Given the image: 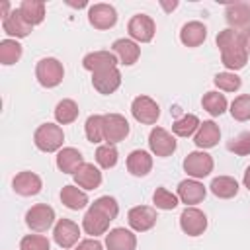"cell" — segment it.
I'll return each instance as SVG.
<instances>
[{
  "instance_id": "cell-37",
  "label": "cell",
  "mask_w": 250,
  "mask_h": 250,
  "mask_svg": "<svg viewBox=\"0 0 250 250\" xmlns=\"http://www.w3.org/2000/svg\"><path fill=\"white\" fill-rule=\"evenodd\" d=\"M152 201L158 209L162 211H170L178 205V195H174L172 191H168L166 188H156V191L152 193Z\"/></svg>"
},
{
  "instance_id": "cell-36",
  "label": "cell",
  "mask_w": 250,
  "mask_h": 250,
  "mask_svg": "<svg viewBox=\"0 0 250 250\" xmlns=\"http://www.w3.org/2000/svg\"><path fill=\"white\" fill-rule=\"evenodd\" d=\"M96 162L102 166V168H113L115 164H117V148L113 146V145H102V146H98V150H96Z\"/></svg>"
},
{
  "instance_id": "cell-2",
  "label": "cell",
  "mask_w": 250,
  "mask_h": 250,
  "mask_svg": "<svg viewBox=\"0 0 250 250\" xmlns=\"http://www.w3.org/2000/svg\"><path fill=\"white\" fill-rule=\"evenodd\" d=\"M35 76L39 80L41 86L45 88H55L62 82V76H64V68L62 64L53 59V57H47V59H41L35 66Z\"/></svg>"
},
{
  "instance_id": "cell-16",
  "label": "cell",
  "mask_w": 250,
  "mask_h": 250,
  "mask_svg": "<svg viewBox=\"0 0 250 250\" xmlns=\"http://www.w3.org/2000/svg\"><path fill=\"white\" fill-rule=\"evenodd\" d=\"M105 246H107V250H135L137 236L123 227H117V229L109 230V234L105 236Z\"/></svg>"
},
{
  "instance_id": "cell-35",
  "label": "cell",
  "mask_w": 250,
  "mask_h": 250,
  "mask_svg": "<svg viewBox=\"0 0 250 250\" xmlns=\"http://www.w3.org/2000/svg\"><path fill=\"white\" fill-rule=\"evenodd\" d=\"M84 131H86V137L90 143L104 141V115H90L86 119Z\"/></svg>"
},
{
  "instance_id": "cell-4",
  "label": "cell",
  "mask_w": 250,
  "mask_h": 250,
  "mask_svg": "<svg viewBox=\"0 0 250 250\" xmlns=\"http://www.w3.org/2000/svg\"><path fill=\"white\" fill-rule=\"evenodd\" d=\"M53 223H55V211L45 203H37L25 213V225L35 232H43L51 229Z\"/></svg>"
},
{
  "instance_id": "cell-26",
  "label": "cell",
  "mask_w": 250,
  "mask_h": 250,
  "mask_svg": "<svg viewBox=\"0 0 250 250\" xmlns=\"http://www.w3.org/2000/svg\"><path fill=\"white\" fill-rule=\"evenodd\" d=\"M152 168V156L146 150H133L127 156V170L133 176H146Z\"/></svg>"
},
{
  "instance_id": "cell-17",
  "label": "cell",
  "mask_w": 250,
  "mask_h": 250,
  "mask_svg": "<svg viewBox=\"0 0 250 250\" xmlns=\"http://www.w3.org/2000/svg\"><path fill=\"white\" fill-rule=\"evenodd\" d=\"M92 84L100 94H111L119 88L121 84V72L115 68L109 70H102V72H94L92 74Z\"/></svg>"
},
{
  "instance_id": "cell-40",
  "label": "cell",
  "mask_w": 250,
  "mask_h": 250,
  "mask_svg": "<svg viewBox=\"0 0 250 250\" xmlns=\"http://www.w3.org/2000/svg\"><path fill=\"white\" fill-rule=\"evenodd\" d=\"M213 82L219 90H225V92H236L242 86V80L234 72H219L213 78Z\"/></svg>"
},
{
  "instance_id": "cell-20",
  "label": "cell",
  "mask_w": 250,
  "mask_h": 250,
  "mask_svg": "<svg viewBox=\"0 0 250 250\" xmlns=\"http://www.w3.org/2000/svg\"><path fill=\"white\" fill-rule=\"evenodd\" d=\"M33 25H29L25 21V18L21 16L20 8L18 10H12L10 16H6L2 20V29L8 33V35H14V37H27L29 31H31Z\"/></svg>"
},
{
  "instance_id": "cell-25",
  "label": "cell",
  "mask_w": 250,
  "mask_h": 250,
  "mask_svg": "<svg viewBox=\"0 0 250 250\" xmlns=\"http://www.w3.org/2000/svg\"><path fill=\"white\" fill-rule=\"evenodd\" d=\"M74 182H76L78 188L96 189V188H100V184H102V172H100L94 164L84 162V164L80 166V170L74 174Z\"/></svg>"
},
{
  "instance_id": "cell-11",
  "label": "cell",
  "mask_w": 250,
  "mask_h": 250,
  "mask_svg": "<svg viewBox=\"0 0 250 250\" xmlns=\"http://www.w3.org/2000/svg\"><path fill=\"white\" fill-rule=\"evenodd\" d=\"M148 146L156 156H170L176 150V139L162 127H154L148 135Z\"/></svg>"
},
{
  "instance_id": "cell-6",
  "label": "cell",
  "mask_w": 250,
  "mask_h": 250,
  "mask_svg": "<svg viewBox=\"0 0 250 250\" xmlns=\"http://www.w3.org/2000/svg\"><path fill=\"white\" fill-rule=\"evenodd\" d=\"M129 135V123L119 113H107L104 115V141L109 145H115L123 141Z\"/></svg>"
},
{
  "instance_id": "cell-27",
  "label": "cell",
  "mask_w": 250,
  "mask_h": 250,
  "mask_svg": "<svg viewBox=\"0 0 250 250\" xmlns=\"http://www.w3.org/2000/svg\"><path fill=\"white\" fill-rule=\"evenodd\" d=\"M113 53L119 57V61L123 64H133V62H137L141 49L131 39H117V41H113Z\"/></svg>"
},
{
  "instance_id": "cell-10",
  "label": "cell",
  "mask_w": 250,
  "mask_h": 250,
  "mask_svg": "<svg viewBox=\"0 0 250 250\" xmlns=\"http://www.w3.org/2000/svg\"><path fill=\"white\" fill-rule=\"evenodd\" d=\"M127 31L129 35L135 39V41H141V43H148L152 37H154V21L150 16H145V14H137L129 20L127 23Z\"/></svg>"
},
{
  "instance_id": "cell-33",
  "label": "cell",
  "mask_w": 250,
  "mask_h": 250,
  "mask_svg": "<svg viewBox=\"0 0 250 250\" xmlns=\"http://www.w3.org/2000/svg\"><path fill=\"white\" fill-rule=\"evenodd\" d=\"M21 57V45L14 39L0 41V62L2 64H14Z\"/></svg>"
},
{
  "instance_id": "cell-46",
  "label": "cell",
  "mask_w": 250,
  "mask_h": 250,
  "mask_svg": "<svg viewBox=\"0 0 250 250\" xmlns=\"http://www.w3.org/2000/svg\"><path fill=\"white\" fill-rule=\"evenodd\" d=\"M244 186L250 189V166L246 168V172H244Z\"/></svg>"
},
{
  "instance_id": "cell-13",
  "label": "cell",
  "mask_w": 250,
  "mask_h": 250,
  "mask_svg": "<svg viewBox=\"0 0 250 250\" xmlns=\"http://www.w3.org/2000/svg\"><path fill=\"white\" fill-rule=\"evenodd\" d=\"M88 20L96 29H109L117 21V12L109 4H94L88 10Z\"/></svg>"
},
{
  "instance_id": "cell-8",
  "label": "cell",
  "mask_w": 250,
  "mask_h": 250,
  "mask_svg": "<svg viewBox=\"0 0 250 250\" xmlns=\"http://www.w3.org/2000/svg\"><path fill=\"white\" fill-rule=\"evenodd\" d=\"M156 211L148 205H137L133 209H129L127 213V221H129V227L137 232H145V230H150L154 225H156Z\"/></svg>"
},
{
  "instance_id": "cell-21",
  "label": "cell",
  "mask_w": 250,
  "mask_h": 250,
  "mask_svg": "<svg viewBox=\"0 0 250 250\" xmlns=\"http://www.w3.org/2000/svg\"><path fill=\"white\" fill-rule=\"evenodd\" d=\"M221 139V129L215 121H203L193 137V143L199 148H213Z\"/></svg>"
},
{
  "instance_id": "cell-34",
  "label": "cell",
  "mask_w": 250,
  "mask_h": 250,
  "mask_svg": "<svg viewBox=\"0 0 250 250\" xmlns=\"http://www.w3.org/2000/svg\"><path fill=\"white\" fill-rule=\"evenodd\" d=\"M199 119H197V115H193V113H186V115H182L180 119H176L174 121V125H172V131L178 135V137H189L195 129H199Z\"/></svg>"
},
{
  "instance_id": "cell-15",
  "label": "cell",
  "mask_w": 250,
  "mask_h": 250,
  "mask_svg": "<svg viewBox=\"0 0 250 250\" xmlns=\"http://www.w3.org/2000/svg\"><path fill=\"white\" fill-rule=\"evenodd\" d=\"M225 18L230 29H248L250 27V4L246 2L229 4L225 10Z\"/></svg>"
},
{
  "instance_id": "cell-43",
  "label": "cell",
  "mask_w": 250,
  "mask_h": 250,
  "mask_svg": "<svg viewBox=\"0 0 250 250\" xmlns=\"http://www.w3.org/2000/svg\"><path fill=\"white\" fill-rule=\"evenodd\" d=\"M76 250H104V248H102V244L96 238H86V240L78 242Z\"/></svg>"
},
{
  "instance_id": "cell-42",
  "label": "cell",
  "mask_w": 250,
  "mask_h": 250,
  "mask_svg": "<svg viewBox=\"0 0 250 250\" xmlns=\"http://www.w3.org/2000/svg\"><path fill=\"white\" fill-rule=\"evenodd\" d=\"M20 250H49V240L41 234H27L21 238Z\"/></svg>"
},
{
  "instance_id": "cell-24",
  "label": "cell",
  "mask_w": 250,
  "mask_h": 250,
  "mask_svg": "<svg viewBox=\"0 0 250 250\" xmlns=\"http://www.w3.org/2000/svg\"><path fill=\"white\" fill-rule=\"evenodd\" d=\"M205 37H207V27L201 21H188L180 31V41L186 47H197L205 41Z\"/></svg>"
},
{
  "instance_id": "cell-28",
  "label": "cell",
  "mask_w": 250,
  "mask_h": 250,
  "mask_svg": "<svg viewBox=\"0 0 250 250\" xmlns=\"http://www.w3.org/2000/svg\"><path fill=\"white\" fill-rule=\"evenodd\" d=\"M61 201L64 207L72 209V211H78V209H84L86 203H88V195L78 189L76 186H64L61 189Z\"/></svg>"
},
{
  "instance_id": "cell-1",
  "label": "cell",
  "mask_w": 250,
  "mask_h": 250,
  "mask_svg": "<svg viewBox=\"0 0 250 250\" xmlns=\"http://www.w3.org/2000/svg\"><path fill=\"white\" fill-rule=\"evenodd\" d=\"M62 141H64V133L59 125L55 123H43L35 129V135H33V143L39 150L43 152H55L62 146Z\"/></svg>"
},
{
  "instance_id": "cell-18",
  "label": "cell",
  "mask_w": 250,
  "mask_h": 250,
  "mask_svg": "<svg viewBox=\"0 0 250 250\" xmlns=\"http://www.w3.org/2000/svg\"><path fill=\"white\" fill-rule=\"evenodd\" d=\"M14 191L18 195H23V197H31V195H37L41 191V178L33 172H20L14 182Z\"/></svg>"
},
{
  "instance_id": "cell-22",
  "label": "cell",
  "mask_w": 250,
  "mask_h": 250,
  "mask_svg": "<svg viewBox=\"0 0 250 250\" xmlns=\"http://www.w3.org/2000/svg\"><path fill=\"white\" fill-rule=\"evenodd\" d=\"M178 197L182 199V203L186 205H195L199 201H203L205 197V188L203 184H199L197 180H184L178 184Z\"/></svg>"
},
{
  "instance_id": "cell-9",
  "label": "cell",
  "mask_w": 250,
  "mask_h": 250,
  "mask_svg": "<svg viewBox=\"0 0 250 250\" xmlns=\"http://www.w3.org/2000/svg\"><path fill=\"white\" fill-rule=\"evenodd\" d=\"M180 227L188 236H199L207 229V217L195 207H186L180 215Z\"/></svg>"
},
{
  "instance_id": "cell-30",
  "label": "cell",
  "mask_w": 250,
  "mask_h": 250,
  "mask_svg": "<svg viewBox=\"0 0 250 250\" xmlns=\"http://www.w3.org/2000/svg\"><path fill=\"white\" fill-rule=\"evenodd\" d=\"M209 188H211V191H213L217 197H221V199H230V197H234V195L238 193V184H236V180L230 178V176L213 178V182H211Z\"/></svg>"
},
{
  "instance_id": "cell-41",
  "label": "cell",
  "mask_w": 250,
  "mask_h": 250,
  "mask_svg": "<svg viewBox=\"0 0 250 250\" xmlns=\"http://www.w3.org/2000/svg\"><path fill=\"white\" fill-rule=\"evenodd\" d=\"M227 148L238 156H246L250 154V131H242L238 133L234 139H230L227 143Z\"/></svg>"
},
{
  "instance_id": "cell-23",
  "label": "cell",
  "mask_w": 250,
  "mask_h": 250,
  "mask_svg": "<svg viewBox=\"0 0 250 250\" xmlns=\"http://www.w3.org/2000/svg\"><path fill=\"white\" fill-rule=\"evenodd\" d=\"M109 223H111V221H109L105 215H102L98 209L90 207V209L86 211L84 219H82V229H84L88 234L98 236V234H104V232L107 230Z\"/></svg>"
},
{
  "instance_id": "cell-38",
  "label": "cell",
  "mask_w": 250,
  "mask_h": 250,
  "mask_svg": "<svg viewBox=\"0 0 250 250\" xmlns=\"http://www.w3.org/2000/svg\"><path fill=\"white\" fill-rule=\"evenodd\" d=\"M90 207H94V209H98L102 215H105L109 221H113L115 217H117V213H119V205H117V201L113 199V197H109V195H102V197H98Z\"/></svg>"
},
{
  "instance_id": "cell-12",
  "label": "cell",
  "mask_w": 250,
  "mask_h": 250,
  "mask_svg": "<svg viewBox=\"0 0 250 250\" xmlns=\"http://www.w3.org/2000/svg\"><path fill=\"white\" fill-rule=\"evenodd\" d=\"M80 236V227L68 219H59L53 230V238L61 248H70L78 242Z\"/></svg>"
},
{
  "instance_id": "cell-29",
  "label": "cell",
  "mask_w": 250,
  "mask_h": 250,
  "mask_svg": "<svg viewBox=\"0 0 250 250\" xmlns=\"http://www.w3.org/2000/svg\"><path fill=\"white\" fill-rule=\"evenodd\" d=\"M20 12L29 25H37L45 20V2L41 0H23L20 4Z\"/></svg>"
},
{
  "instance_id": "cell-32",
  "label": "cell",
  "mask_w": 250,
  "mask_h": 250,
  "mask_svg": "<svg viewBox=\"0 0 250 250\" xmlns=\"http://www.w3.org/2000/svg\"><path fill=\"white\" fill-rule=\"evenodd\" d=\"M201 105L207 113L221 115L227 109V98H225V94H219V92H207V94H203Z\"/></svg>"
},
{
  "instance_id": "cell-44",
  "label": "cell",
  "mask_w": 250,
  "mask_h": 250,
  "mask_svg": "<svg viewBox=\"0 0 250 250\" xmlns=\"http://www.w3.org/2000/svg\"><path fill=\"white\" fill-rule=\"evenodd\" d=\"M240 37H242V45H244L246 53L250 55V27H248V29H242V31H240Z\"/></svg>"
},
{
  "instance_id": "cell-31",
  "label": "cell",
  "mask_w": 250,
  "mask_h": 250,
  "mask_svg": "<svg viewBox=\"0 0 250 250\" xmlns=\"http://www.w3.org/2000/svg\"><path fill=\"white\" fill-rule=\"evenodd\" d=\"M78 117V105L74 100H61L55 107V119L61 123V125H66V123H72L74 119Z\"/></svg>"
},
{
  "instance_id": "cell-5",
  "label": "cell",
  "mask_w": 250,
  "mask_h": 250,
  "mask_svg": "<svg viewBox=\"0 0 250 250\" xmlns=\"http://www.w3.org/2000/svg\"><path fill=\"white\" fill-rule=\"evenodd\" d=\"M221 61H223V64L229 70H240V68H244V64L248 61V53H246V49L242 45L240 33H238V37L232 43H229L227 47L221 49Z\"/></svg>"
},
{
  "instance_id": "cell-14",
  "label": "cell",
  "mask_w": 250,
  "mask_h": 250,
  "mask_svg": "<svg viewBox=\"0 0 250 250\" xmlns=\"http://www.w3.org/2000/svg\"><path fill=\"white\" fill-rule=\"evenodd\" d=\"M115 64H117V57H115V53H109V51H94L82 59V66L86 70H90L92 74L115 68Z\"/></svg>"
},
{
  "instance_id": "cell-3",
  "label": "cell",
  "mask_w": 250,
  "mask_h": 250,
  "mask_svg": "<svg viewBox=\"0 0 250 250\" xmlns=\"http://www.w3.org/2000/svg\"><path fill=\"white\" fill-rule=\"evenodd\" d=\"M131 113H133V117L139 123L152 125L160 117V107H158V104L152 98H148V96H137L133 100V104H131Z\"/></svg>"
},
{
  "instance_id": "cell-7",
  "label": "cell",
  "mask_w": 250,
  "mask_h": 250,
  "mask_svg": "<svg viewBox=\"0 0 250 250\" xmlns=\"http://www.w3.org/2000/svg\"><path fill=\"white\" fill-rule=\"evenodd\" d=\"M184 170L191 178H205L213 170V158L203 150H193L184 158Z\"/></svg>"
},
{
  "instance_id": "cell-45",
  "label": "cell",
  "mask_w": 250,
  "mask_h": 250,
  "mask_svg": "<svg viewBox=\"0 0 250 250\" xmlns=\"http://www.w3.org/2000/svg\"><path fill=\"white\" fill-rule=\"evenodd\" d=\"M160 4H162V8H164V10H168V12H170V10H174V8L178 6V2H176V0H174L172 4H170V2H160Z\"/></svg>"
},
{
  "instance_id": "cell-39",
  "label": "cell",
  "mask_w": 250,
  "mask_h": 250,
  "mask_svg": "<svg viewBox=\"0 0 250 250\" xmlns=\"http://www.w3.org/2000/svg\"><path fill=\"white\" fill-rule=\"evenodd\" d=\"M230 115L236 121L250 119V96L248 94H242V96L234 98V102L230 104Z\"/></svg>"
},
{
  "instance_id": "cell-19",
  "label": "cell",
  "mask_w": 250,
  "mask_h": 250,
  "mask_svg": "<svg viewBox=\"0 0 250 250\" xmlns=\"http://www.w3.org/2000/svg\"><path fill=\"white\" fill-rule=\"evenodd\" d=\"M82 164H84V156L80 154V150H76L72 146L61 148L57 154V168L62 174H76Z\"/></svg>"
}]
</instances>
